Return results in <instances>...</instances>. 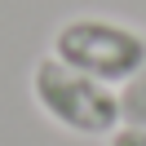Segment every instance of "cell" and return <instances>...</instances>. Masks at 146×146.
Instances as JSON below:
<instances>
[{
  "label": "cell",
  "instance_id": "1",
  "mask_svg": "<svg viewBox=\"0 0 146 146\" xmlns=\"http://www.w3.org/2000/svg\"><path fill=\"white\" fill-rule=\"evenodd\" d=\"M31 93H36L40 111L53 124L71 128L84 137H111L119 128V93L111 84L93 80V75L75 71V66L58 62L53 53L40 58L31 71Z\"/></svg>",
  "mask_w": 146,
  "mask_h": 146
},
{
  "label": "cell",
  "instance_id": "2",
  "mask_svg": "<svg viewBox=\"0 0 146 146\" xmlns=\"http://www.w3.org/2000/svg\"><path fill=\"white\" fill-rule=\"evenodd\" d=\"M53 58L115 89L146 62V36L111 18H66L53 31Z\"/></svg>",
  "mask_w": 146,
  "mask_h": 146
},
{
  "label": "cell",
  "instance_id": "3",
  "mask_svg": "<svg viewBox=\"0 0 146 146\" xmlns=\"http://www.w3.org/2000/svg\"><path fill=\"white\" fill-rule=\"evenodd\" d=\"M119 124L146 128V62L119 84Z\"/></svg>",
  "mask_w": 146,
  "mask_h": 146
},
{
  "label": "cell",
  "instance_id": "4",
  "mask_svg": "<svg viewBox=\"0 0 146 146\" xmlns=\"http://www.w3.org/2000/svg\"><path fill=\"white\" fill-rule=\"evenodd\" d=\"M106 146H146V128H133V124H119L115 133L106 137Z\"/></svg>",
  "mask_w": 146,
  "mask_h": 146
}]
</instances>
